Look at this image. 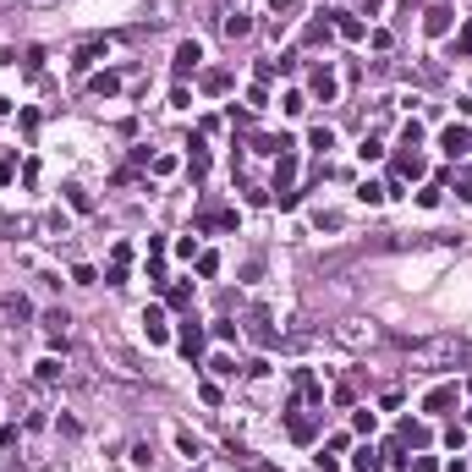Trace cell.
I'll return each instance as SVG.
<instances>
[{
    "label": "cell",
    "instance_id": "cell-30",
    "mask_svg": "<svg viewBox=\"0 0 472 472\" xmlns=\"http://www.w3.org/2000/svg\"><path fill=\"white\" fill-rule=\"evenodd\" d=\"M462 439H467V428H462V423H451V428H445V445H451V451H462Z\"/></svg>",
    "mask_w": 472,
    "mask_h": 472
},
{
    "label": "cell",
    "instance_id": "cell-31",
    "mask_svg": "<svg viewBox=\"0 0 472 472\" xmlns=\"http://www.w3.org/2000/svg\"><path fill=\"white\" fill-rule=\"evenodd\" d=\"M176 445H181V456H192V462H198V439H192V434H187V428H181V434H176Z\"/></svg>",
    "mask_w": 472,
    "mask_h": 472
},
{
    "label": "cell",
    "instance_id": "cell-18",
    "mask_svg": "<svg viewBox=\"0 0 472 472\" xmlns=\"http://www.w3.org/2000/svg\"><path fill=\"white\" fill-rule=\"evenodd\" d=\"M417 143H423V127H417V121H406V132H401V149H406V154H417Z\"/></svg>",
    "mask_w": 472,
    "mask_h": 472
},
{
    "label": "cell",
    "instance_id": "cell-12",
    "mask_svg": "<svg viewBox=\"0 0 472 472\" xmlns=\"http://www.w3.org/2000/svg\"><path fill=\"white\" fill-rule=\"evenodd\" d=\"M99 55H105V44H99V39H93V44H82V50H78V61H72V72H88V66H93Z\"/></svg>",
    "mask_w": 472,
    "mask_h": 472
},
{
    "label": "cell",
    "instance_id": "cell-36",
    "mask_svg": "<svg viewBox=\"0 0 472 472\" xmlns=\"http://www.w3.org/2000/svg\"><path fill=\"white\" fill-rule=\"evenodd\" d=\"M467 395H472V385H467Z\"/></svg>",
    "mask_w": 472,
    "mask_h": 472
},
{
    "label": "cell",
    "instance_id": "cell-26",
    "mask_svg": "<svg viewBox=\"0 0 472 472\" xmlns=\"http://www.w3.org/2000/svg\"><path fill=\"white\" fill-rule=\"evenodd\" d=\"M385 154V149H379V143H374V138H363V149H357V159H363V165H374V159Z\"/></svg>",
    "mask_w": 472,
    "mask_h": 472
},
{
    "label": "cell",
    "instance_id": "cell-23",
    "mask_svg": "<svg viewBox=\"0 0 472 472\" xmlns=\"http://www.w3.org/2000/svg\"><path fill=\"white\" fill-rule=\"evenodd\" d=\"M203 88H209V93H226L231 78H226V72H203Z\"/></svg>",
    "mask_w": 472,
    "mask_h": 472
},
{
    "label": "cell",
    "instance_id": "cell-7",
    "mask_svg": "<svg viewBox=\"0 0 472 472\" xmlns=\"http://www.w3.org/2000/svg\"><path fill=\"white\" fill-rule=\"evenodd\" d=\"M247 324H253L247 335H253L258 346H275V329H269V314H264V308H253V318H247Z\"/></svg>",
    "mask_w": 472,
    "mask_h": 472
},
{
    "label": "cell",
    "instance_id": "cell-25",
    "mask_svg": "<svg viewBox=\"0 0 472 472\" xmlns=\"http://www.w3.org/2000/svg\"><path fill=\"white\" fill-rule=\"evenodd\" d=\"M247 28H253V22H247V17H242V11H236V17H226V33H231V39H242V33H247Z\"/></svg>",
    "mask_w": 472,
    "mask_h": 472
},
{
    "label": "cell",
    "instance_id": "cell-29",
    "mask_svg": "<svg viewBox=\"0 0 472 472\" xmlns=\"http://www.w3.org/2000/svg\"><path fill=\"white\" fill-rule=\"evenodd\" d=\"M352 428L357 434H374V412H352Z\"/></svg>",
    "mask_w": 472,
    "mask_h": 472
},
{
    "label": "cell",
    "instance_id": "cell-20",
    "mask_svg": "<svg viewBox=\"0 0 472 472\" xmlns=\"http://www.w3.org/2000/svg\"><path fill=\"white\" fill-rule=\"evenodd\" d=\"M33 374H39V379H44V385H50V379H61V357H44V363H39V368H33Z\"/></svg>",
    "mask_w": 472,
    "mask_h": 472
},
{
    "label": "cell",
    "instance_id": "cell-24",
    "mask_svg": "<svg viewBox=\"0 0 472 472\" xmlns=\"http://www.w3.org/2000/svg\"><path fill=\"white\" fill-rule=\"evenodd\" d=\"M198 275H220V253H198Z\"/></svg>",
    "mask_w": 472,
    "mask_h": 472
},
{
    "label": "cell",
    "instance_id": "cell-10",
    "mask_svg": "<svg viewBox=\"0 0 472 472\" xmlns=\"http://www.w3.org/2000/svg\"><path fill=\"white\" fill-rule=\"evenodd\" d=\"M352 467H357V472H379V467H385V451H374V445H363V451L352 456Z\"/></svg>",
    "mask_w": 472,
    "mask_h": 472
},
{
    "label": "cell",
    "instance_id": "cell-22",
    "mask_svg": "<svg viewBox=\"0 0 472 472\" xmlns=\"http://www.w3.org/2000/svg\"><path fill=\"white\" fill-rule=\"evenodd\" d=\"M269 11L286 22V17H297V11H302V0H269Z\"/></svg>",
    "mask_w": 472,
    "mask_h": 472
},
{
    "label": "cell",
    "instance_id": "cell-21",
    "mask_svg": "<svg viewBox=\"0 0 472 472\" xmlns=\"http://www.w3.org/2000/svg\"><path fill=\"white\" fill-rule=\"evenodd\" d=\"M149 462H154V445L138 439V445H132V467H149Z\"/></svg>",
    "mask_w": 472,
    "mask_h": 472
},
{
    "label": "cell",
    "instance_id": "cell-19",
    "mask_svg": "<svg viewBox=\"0 0 472 472\" xmlns=\"http://www.w3.org/2000/svg\"><path fill=\"white\" fill-rule=\"evenodd\" d=\"M357 198H363V203H385V187H379V181H363Z\"/></svg>",
    "mask_w": 472,
    "mask_h": 472
},
{
    "label": "cell",
    "instance_id": "cell-2",
    "mask_svg": "<svg viewBox=\"0 0 472 472\" xmlns=\"http://www.w3.org/2000/svg\"><path fill=\"white\" fill-rule=\"evenodd\" d=\"M456 401H462V390H456V385H439V390H428V395H423V412H428V417H445V412H451Z\"/></svg>",
    "mask_w": 472,
    "mask_h": 472
},
{
    "label": "cell",
    "instance_id": "cell-16",
    "mask_svg": "<svg viewBox=\"0 0 472 472\" xmlns=\"http://www.w3.org/2000/svg\"><path fill=\"white\" fill-rule=\"evenodd\" d=\"M170 308H192V280H181V286H170V297H165Z\"/></svg>",
    "mask_w": 472,
    "mask_h": 472
},
{
    "label": "cell",
    "instance_id": "cell-27",
    "mask_svg": "<svg viewBox=\"0 0 472 472\" xmlns=\"http://www.w3.org/2000/svg\"><path fill=\"white\" fill-rule=\"evenodd\" d=\"M456 55H472V22H462V33H456Z\"/></svg>",
    "mask_w": 472,
    "mask_h": 472
},
{
    "label": "cell",
    "instance_id": "cell-11",
    "mask_svg": "<svg viewBox=\"0 0 472 472\" xmlns=\"http://www.w3.org/2000/svg\"><path fill=\"white\" fill-rule=\"evenodd\" d=\"M308 88H314V99H324V105H329V99H335V72H329V66H324V72H314V82H308Z\"/></svg>",
    "mask_w": 472,
    "mask_h": 472
},
{
    "label": "cell",
    "instance_id": "cell-15",
    "mask_svg": "<svg viewBox=\"0 0 472 472\" xmlns=\"http://www.w3.org/2000/svg\"><path fill=\"white\" fill-rule=\"evenodd\" d=\"M308 149L329 154V149H335V132H329V127H314V132H308Z\"/></svg>",
    "mask_w": 472,
    "mask_h": 472
},
{
    "label": "cell",
    "instance_id": "cell-4",
    "mask_svg": "<svg viewBox=\"0 0 472 472\" xmlns=\"http://www.w3.org/2000/svg\"><path fill=\"white\" fill-rule=\"evenodd\" d=\"M423 33H428V39L451 33V6H428V11H423Z\"/></svg>",
    "mask_w": 472,
    "mask_h": 472
},
{
    "label": "cell",
    "instance_id": "cell-35",
    "mask_svg": "<svg viewBox=\"0 0 472 472\" xmlns=\"http://www.w3.org/2000/svg\"><path fill=\"white\" fill-rule=\"evenodd\" d=\"M451 472H467V467H451Z\"/></svg>",
    "mask_w": 472,
    "mask_h": 472
},
{
    "label": "cell",
    "instance_id": "cell-9",
    "mask_svg": "<svg viewBox=\"0 0 472 472\" xmlns=\"http://www.w3.org/2000/svg\"><path fill=\"white\" fill-rule=\"evenodd\" d=\"M143 324H149V341H170V324H165V308H149V314H143Z\"/></svg>",
    "mask_w": 472,
    "mask_h": 472
},
{
    "label": "cell",
    "instance_id": "cell-8",
    "mask_svg": "<svg viewBox=\"0 0 472 472\" xmlns=\"http://www.w3.org/2000/svg\"><path fill=\"white\" fill-rule=\"evenodd\" d=\"M291 176H297V159H291V149H286L280 165H275V192H291Z\"/></svg>",
    "mask_w": 472,
    "mask_h": 472
},
{
    "label": "cell",
    "instance_id": "cell-33",
    "mask_svg": "<svg viewBox=\"0 0 472 472\" xmlns=\"http://www.w3.org/2000/svg\"><path fill=\"white\" fill-rule=\"evenodd\" d=\"M44 324H50V329H55V335H61V329H66V324H72V318L61 314V308H50V314H44Z\"/></svg>",
    "mask_w": 472,
    "mask_h": 472
},
{
    "label": "cell",
    "instance_id": "cell-14",
    "mask_svg": "<svg viewBox=\"0 0 472 472\" xmlns=\"http://www.w3.org/2000/svg\"><path fill=\"white\" fill-rule=\"evenodd\" d=\"M335 33H341V39H363V22L346 17V11H335Z\"/></svg>",
    "mask_w": 472,
    "mask_h": 472
},
{
    "label": "cell",
    "instance_id": "cell-28",
    "mask_svg": "<svg viewBox=\"0 0 472 472\" xmlns=\"http://www.w3.org/2000/svg\"><path fill=\"white\" fill-rule=\"evenodd\" d=\"M417 203H423V209H434V203H439V181H428V187L417 192Z\"/></svg>",
    "mask_w": 472,
    "mask_h": 472
},
{
    "label": "cell",
    "instance_id": "cell-1",
    "mask_svg": "<svg viewBox=\"0 0 472 472\" xmlns=\"http://www.w3.org/2000/svg\"><path fill=\"white\" fill-rule=\"evenodd\" d=\"M198 61H203V44H198V39H187V44H176L170 72H176V78H192V72H198Z\"/></svg>",
    "mask_w": 472,
    "mask_h": 472
},
{
    "label": "cell",
    "instance_id": "cell-17",
    "mask_svg": "<svg viewBox=\"0 0 472 472\" xmlns=\"http://www.w3.org/2000/svg\"><path fill=\"white\" fill-rule=\"evenodd\" d=\"M401 445H428V428L423 423H401Z\"/></svg>",
    "mask_w": 472,
    "mask_h": 472
},
{
    "label": "cell",
    "instance_id": "cell-3",
    "mask_svg": "<svg viewBox=\"0 0 472 472\" xmlns=\"http://www.w3.org/2000/svg\"><path fill=\"white\" fill-rule=\"evenodd\" d=\"M439 149H445L451 159H462L472 149V132H467V127H445V132H439Z\"/></svg>",
    "mask_w": 472,
    "mask_h": 472
},
{
    "label": "cell",
    "instance_id": "cell-6",
    "mask_svg": "<svg viewBox=\"0 0 472 472\" xmlns=\"http://www.w3.org/2000/svg\"><path fill=\"white\" fill-rule=\"evenodd\" d=\"M314 434H318V417H302V406L291 412V439L297 445H314Z\"/></svg>",
    "mask_w": 472,
    "mask_h": 472
},
{
    "label": "cell",
    "instance_id": "cell-32",
    "mask_svg": "<svg viewBox=\"0 0 472 472\" xmlns=\"http://www.w3.org/2000/svg\"><path fill=\"white\" fill-rule=\"evenodd\" d=\"M215 335H220V341H236V335H242V324H231V318H220V324H215Z\"/></svg>",
    "mask_w": 472,
    "mask_h": 472
},
{
    "label": "cell",
    "instance_id": "cell-5",
    "mask_svg": "<svg viewBox=\"0 0 472 472\" xmlns=\"http://www.w3.org/2000/svg\"><path fill=\"white\" fill-rule=\"evenodd\" d=\"M176 346H181V357H198V352H203V329H198L192 318H181V335H176Z\"/></svg>",
    "mask_w": 472,
    "mask_h": 472
},
{
    "label": "cell",
    "instance_id": "cell-34",
    "mask_svg": "<svg viewBox=\"0 0 472 472\" xmlns=\"http://www.w3.org/2000/svg\"><path fill=\"white\" fill-rule=\"evenodd\" d=\"M6 181H11V159H0V187H6Z\"/></svg>",
    "mask_w": 472,
    "mask_h": 472
},
{
    "label": "cell",
    "instance_id": "cell-13",
    "mask_svg": "<svg viewBox=\"0 0 472 472\" xmlns=\"http://www.w3.org/2000/svg\"><path fill=\"white\" fill-rule=\"evenodd\" d=\"M88 88H93L99 99H110V93H121V78H116V72H99V78L88 82Z\"/></svg>",
    "mask_w": 472,
    "mask_h": 472
}]
</instances>
